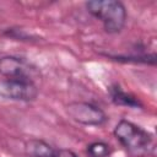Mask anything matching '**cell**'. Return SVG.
<instances>
[{
  "label": "cell",
  "instance_id": "5b68a950",
  "mask_svg": "<svg viewBox=\"0 0 157 157\" xmlns=\"http://www.w3.org/2000/svg\"><path fill=\"white\" fill-rule=\"evenodd\" d=\"M32 71L33 69H31L29 64L21 58L12 55H5L0 58V75L5 76L6 80H32Z\"/></svg>",
  "mask_w": 157,
  "mask_h": 157
},
{
  "label": "cell",
  "instance_id": "277c9868",
  "mask_svg": "<svg viewBox=\"0 0 157 157\" xmlns=\"http://www.w3.org/2000/svg\"><path fill=\"white\" fill-rule=\"evenodd\" d=\"M0 96L12 101L29 102L37 98L38 88L33 80H5L0 83Z\"/></svg>",
  "mask_w": 157,
  "mask_h": 157
},
{
  "label": "cell",
  "instance_id": "52a82bcc",
  "mask_svg": "<svg viewBox=\"0 0 157 157\" xmlns=\"http://www.w3.org/2000/svg\"><path fill=\"white\" fill-rule=\"evenodd\" d=\"M109 96H110V99L113 101V103L117 105H124V107H130V108L142 107V104L140 103V101L137 98L124 92L120 88V86H118V85H113L109 87Z\"/></svg>",
  "mask_w": 157,
  "mask_h": 157
},
{
  "label": "cell",
  "instance_id": "ba28073f",
  "mask_svg": "<svg viewBox=\"0 0 157 157\" xmlns=\"http://www.w3.org/2000/svg\"><path fill=\"white\" fill-rule=\"evenodd\" d=\"M87 153L90 157H108L110 153V150L105 142L96 141L87 146Z\"/></svg>",
  "mask_w": 157,
  "mask_h": 157
},
{
  "label": "cell",
  "instance_id": "9c48e42d",
  "mask_svg": "<svg viewBox=\"0 0 157 157\" xmlns=\"http://www.w3.org/2000/svg\"><path fill=\"white\" fill-rule=\"evenodd\" d=\"M54 157H77V155L75 152H72L71 150L59 148V150H55Z\"/></svg>",
  "mask_w": 157,
  "mask_h": 157
},
{
  "label": "cell",
  "instance_id": "6da1fadb",
  "mask_svg": "<svg viewBox=\"0 0 157 157\" xmlns=\"http://www.w3.org/2000/svg\"><path fill=\"white\" fill-rule=\"evenodd\" d=\"M87 11L98 18L107 33H119L126 22V9L117 0H92L86 2Z\"/></svg>",
  "mask_w": 157,
  "mask_h": 157
},
{
  "label": "cell",
  "instance_id": "7a4b0ae2",
  "mask_svg": "<svg viewBox=\"0 0 157 157\" xmlns=\"http://www.w3.org/2000/svg\"><path fill=\"white\" fill-rule=\"evenodd\" d=\"M114 136L129 153L135 156L145 155L153 148L152 135L128 120H120L117 124Z\"/></svg>",
  "mask_w": 157,
  "mask_h": 157
},
{
  "label": "cell",
  "instance_id": "3957f363",
  "mask_svg": "<svg viewBox=\"0 0 157 157\" xmlns=\"http://www.w3.org/2000/svg\"><path fill=\"white\" fill-rule=\"evenodd\" d=\"M67 115L78 124L83 125H102L107 120L105 113L94 104L87 102H72L66 105Z\"/></svg>",
  "mask_w": 157,
  "mask_h": 157
},
{
  "label": "cell",
  "instance_id": "8992f818",
  "mask_svg": "<svg viewBox=\"0 0 157 157\" xmlns=\"http://www.w3.org/2000/svg\"><path fill=\"white\" fill-rule=\"evenodd\" d=\"M25 153L29 157H54L55 148L39 139H31L25 144Z\"/></svg>",
  "mask_w": 157,
  "mask_h": 157
}]
</instances>
